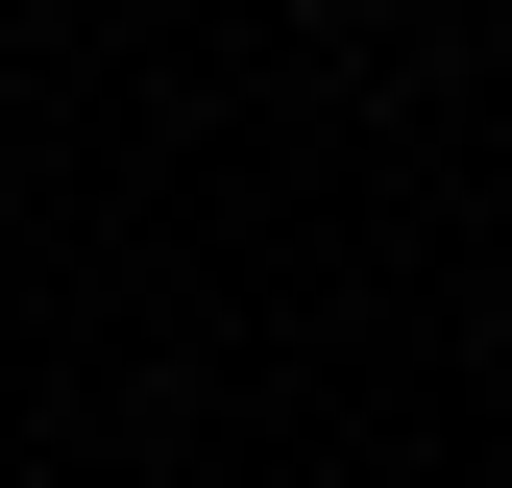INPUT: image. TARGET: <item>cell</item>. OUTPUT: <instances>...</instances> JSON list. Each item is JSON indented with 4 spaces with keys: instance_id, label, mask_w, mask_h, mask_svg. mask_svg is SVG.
Returning a JSON list of instances; mask_svg holds the SVG:
<instances>
[{
    "instance_id": "cell-1",
    "label": "cell",
    "mask_w": 512,
    "mask_h": 488,
    "mask_svg": "<svg viewBox=\"0 0 512 488\" xmlns=\"http://www.w3.org/2000/svg\"><path fill=\"white\" fill-rule=\"evenodd\" d=\"M0 98H25V74H0Z\"/></svg>"
}]
</instances>
